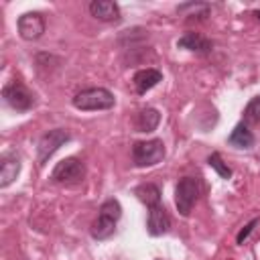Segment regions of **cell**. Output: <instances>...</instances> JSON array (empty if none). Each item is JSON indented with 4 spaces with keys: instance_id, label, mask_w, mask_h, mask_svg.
Segmentation results:
<instances>
[{
    "instance_id": "obj_1",
    "label": "cell",
    "mask_w": 260,
    "mask_h": 260,
    "mask_svg": "<svg viewBox=\"0 0 260 260\" xmlns=\"http://www.w3.org/2000/svg\"><path fill=\"white\" fill-rule=\"evenodd\" d=\"M116 98L106 87H89L73 95V106L83 112H95V110H110L114 108Z\"/></svg>"
},
{
    "instance_id": "obj_2",
    "label": "cell",
    "mask_w": 260,
    "mask_h": 260,
    "mask_svg": "<svg viewBox=\"0 0 260 260\" xmlns=\"http://www.w3.org/2000/svg\"><path fill=\"white\" fill-rule=\"evenodd\" d=\"M165 158V144L160 138L140 140L132 146V160L136 167H154Z\"/></svg>"
},
{
    "instance_id": "obj_3",
    "label": "cell",
    "mask_w": 260,
    "mask_h": 260,
    "mask_svg": "<svg viewBox=\"0 0 260 260\" xmlns=\"http://www.w3.org/2000/svg\"><path fill=\"white\" fill-rule=\"evenodd\" d=\"M51 179L61 185H77L85 179V165L77 156H67L55 165Z\"/></svg>"
},
{
    "instance_id": "obj_4",
    "label": "cell",
    "mask_w": 260,
    "mask_h": 260,
    "mask_svg": "<svg viewBox=\"0 0 260 260\" xmlns=\"http://www.w3.org/2000/svg\"><path fill=\"white\" fill-rule=\"evenodd\" d=\"M199 197V181L195 177H183L179 179L177 187H175V205H177V211L187 217L195 205Z\"/></svg>"
},
{
    "instance_id": "obj_5",
    "label": "cell",
    "mask_w": 260,
    "mask_h": 260,
    "mask_svg": "<svg viewBox=\"0 0 260 260\" xmlns=\"http://www.w3.org/2000/svg\"><path fill=\"white\" fill-rule=\"evenodd\" d=\"M69 132L63 130V128H53L49 132H45L41 138H39V144H37V160L39 165H45L65 142H69Z\"/></svg>"
},
{
    "instance_id": "obj_6",
    "label": "cell",
    "mask_w": 260,
    "mask_h": 260,
    "mask_svg": "<svg viewBox=\"0 0 260 260\" xmlns=\"http://www.w3.org/2000/svg\"><path fill=\"white\" fill-rule=\"evenodd\" d=\"M2 98H4V102H6L12 110H16V112H26V110H30V108L35 106V95H32V93L26 89V85H24L22 81H18V79H14V81H10V83L4 85Z\"/></svg>"
},
{
    "instance_id": "obj_7",
    "label": "cell",
    "mask_w": 260,
    "mask_h": 260,
    "mask_svg": "<svg viewBox=\"0 0 260 260\" xmlns=\"http://www.w3.org/2000/svg\"><path fill=\"white\" fill-rule=\"evenodd\" d=\"M18 35L24 41H37L45 32V18L41 12H24L18 16Z\"/></svg>"
},
{
    "instance_id": "obj_8",
    "label": "cell",
    "mask_w": 260,
    "mask_h": 260,
    "mask_svg": "<svg viewBox=\"0 0 260 260\" xmlns=\"http://www.w3.org/2000/svg\"><path fill=\"white\" fill-rule=\"evenodd\" d=\"M171 228V217L169 213L165 211V207L158 203V205H152L148 207V217H146V232L150 236H162L167 234Z\"/></svg>"
},
{
    "instance_id": "obj_9",
    "label": "cell",
    "mask_w": 260,
    "mask_h": 260,
    "mask_svg": "<svg viewBox=\"0 0 260 260\" xmlns=\"http://www.w3.org/2000/svg\"><path fill=\"white\" fill-rule=\"evenodd\" d=\"M91 16H95L102 22H116L120 20V6L112 0H93L89 4Z\"/></svg>"
},
{
    "instance_id": "obj_10",
    "label": "cell",
    "mask_w": 260,
    "mask_h": 260,
    "mask_svg": "<svg viewBox=\"0 0 260 260\" xmlns=\"http://www.w3.org/2000/svg\"><path fill=\"white\" fill-rule=\"evenodd\" d=\"M177 47L187 49V51H191V53H199V55H207V53H211V49H213L211 41L205 39V37L199 35V32H185V35L177 41Z\"/></svg>"
},
{
    "instance_id": "obj_11",
    "label": "cell",
    "mask_w": 260,
    "mask_h": 260,
    "mask_svg": "<svg viewBox=\"0 0 260 260\" xmlns=\"http://www.w3.org/2000/svg\"><path fill=\"white\" fill-rule=\"evenodd\" d=\"M158 81H162V73H160L158 69H152V67L140 69V71H136L134 77H132V83H134L136 93H146V91L152 89Z\"/></svg>"
},
{
    "instance_id": "obj_12",
    "label": "cell",
    "mask_w": 260,
    "mask_h": 260,
    "mask_svg": "<svg viewBox=\"0 0 260 260\" xmlns=\"http://www.w3.org/2000/svg\"><path fill=\"white\" fill-rule=\"evenodd\" d=\"M20 173V158L14 152H8L2 156L0 162V187H8Z\"/></svg>"
},
{
    "instance_id": "obj_13",
    "label": "cell",
    "mask_w": 260,
    "mask_h": 260,
    "mask_svg": "<svg viewBox=\"0 0 260 260\" xmlns=\"http://www.w3.org/2000/svg\"><path fill=\"white\" fill-rule=\"evenodd\" d=\"M228 142H230L234 148L248 150V148L254 146V134H252V130H250L244 122H240V124L232 130V134L228 136Z\"/></svg>"
},
{
    "instance_id": "obj_14",
    "label": "cell",
    "mask_w": 260,
    "mask_h": 260,
    "mask_svg": "<svg viewBox=\"0 0 260 260\" xmlns=\"http://www.w3.org/2000/svg\"><path fill=\"white\" fill-rule=\"evenodd\" d=\"M211 12V6L205 4V2H185V4H179L177 6V14L185 16V18H197V20H203L207 18Z\"/></svg>"
},
{
    "instance_id": "obj_15",
    "label": "cell",
    "mask_w": 260,
    "mask_h": 260,
    "mask_svg": "<svg viewBox=\"0 0 260 260\" xmlns=\"http://www.w3.org/2000/svg\"><path fill=\"white\" fill-rule=\"evenodd\" d=\"M114 232H116V219L98 213V219L91 223V236L95 240H108L110 236H114Z\"/></svg>"
},
{
    "instance_id": "obj_16",
    "label": "cell",
    "mask_w": 260,
    "mask_h": 260,
    "mask_svg": "<svg viewBox=\"0 0 260 260\" xmlns=\"http://www.w3.org/2000/svg\"><path fill=\"white\" fill-rule=\"evenodd\" d=\"M136 197L146 205V207H152V205H158L160 203V189L152 183H144V185H138L134 189Z\"/></svg>"
},
{
    "instance_id": "obj_17",
    "label": "cell",
    "mask_w": 260,
    "mask_h": 260,
    "mask_svg": "<svg viewBox=\"0 0 260 260\" xmlns=\"http://www.w3.org/2000/svg\"><path fill=\"white\" fill-rule=\"evenodd\" d=\"M158 122H160V114H158V110H154V108H146V110H142V112L138 114L136 126H138V132H152V130H156Z\"/></svg>"
},
{
    "instance_id": "obj_18",
    "label": "cell",
    "mask_w": 260,
    "mask_h": 260,
    "mask_svg": "<svg viewBox=\"0 0 260 260\" xmlns=\"http://www.w3.org/2000/svg\"><path fill=\"white\" fill-rule=\"evenodd\" d=\"M207 162H209L211 169H215V173H217L221 179H230V177H232V169L221 160V154H219V152H211L209 158H207Z\"/></svg>"
},
{
    "instance_id": "obj_19",
    "label": "cell",
    "mask_w": 260,
    "mask_h": 260,
    "mask_svg": "<svg viewBox=\"0 0 260 260\" xmlns=\"http://www.w3.org/2000/svg\"><path fill=\"white\" fill-rule=\"evenodd\" d=\"M244 120L246 122H260V95H256L248 102V106L244 108Z\"/></svg>"
},
{
    "instance_id": "obj_20",
    "label": "cell",
    "mask_w": 260,
    "mask_h": 260,
    "mask_svg": "<svg viewBox=\"0 0 260 260\" xmlns=\"http://www.w3.org/2000/svg\"><path fill=\"white\" fill-rule=\"evenodd\" d=\"M258 223H260V219H258V217H256V219H252L250 223H246V225H244V228L240 230V234L236 236V242H238V244H244V240H246V238L250 236V232H252V230H254V228H256Z\"/></svg>"
},
{
    "instance_id": "obj_21",
    "label": "cell",
    "mask_w": 260,
    "mask_h": 260,
    "mask_svg": "<svg viewBox=\"0 0 260 260\" xmlns=\"http://www.w3.org/2000/svg\"><path fill=\"white\" fill-rule=\"evenodd\" d=\"M254 16H256V18L260 20V10H256V12H254Z\"/></svg>"
}]
</instances>
